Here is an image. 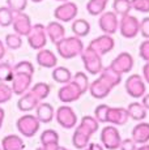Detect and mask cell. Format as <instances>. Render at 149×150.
I'll use <instances>...</instances> for the list:
<instances>
[{
	"mask_svg": "<svg viewBox=\"0 0 149 150\" xmlns=\"http://www.w3.org/2000/svg\"><path fill=\"white\" fill-rule=\"evenodd\" d=\"M98 128H99V123L96 117L84 116L73 132V136H72L73 146L80 150L87 148L90 141V137L98 131Z\"/></svg>",
	"mask_w": 149,
	"mask_h": 150,
	"instance_id": "6da1fadb",
	"label": "cell"
},
{
	"mask_svg": "<svg viewBox=\"0 0 149 150\" xmlns=\"http://www.w3.org/2000/svg\"><path fill=\"white\" fill-rule=\"evenodd\" d=\"M55 46L58 54L63 59H73V57L79 56L84 50V43H82L81 38L76 35L64 37Z\"/></svg>",
	"mask_w": 149,
	"mask_h": 150,
	"instance_id": "7a4b0ae2",
	"label": "cell"
},
{
	"mask_svg": "<svg viewBox=\"0 0 149 150\" xmlns=\"http://www.w3.org/2000/svg\"><path fill=\"white\" fill-rule=\"evenodd\" d=\"M81 55V60L82 64H84L85 69H87L88 73L90 74H99V72L104 68V64H102V56H99L97 52H94L93 50L88 46L87 48L84 47Z\"/></svg>",
	"mask_w": 149,
	"mask_h": 150,
	"instance_id": "3957f363",
	"label": "cell"
},
{
	"mask_svg": "<svg viewBox=\"0 0 149 150\" xmlns=\"http://www.w3.org/2000/svg\"><path fill=\"white\" fill-rule=\"evenodd\" d=\"M34 73L30 72H24V71H17L13 69V77H12V91L13 94L17 96H22L24 93H26L30 89L31 81H33Z\"/></svg>",
	"mask_w": 149,
	"mask_h": 150,
	"instance_id": "277c9868",
	"label": "cell"
},
{
	"mask_svg": "<svg viewBox=\"0 0 149 150\" xmlns=\"http://www.w3.org/2000/svg\"><path fill=\"white\" fill-rule=\"evenodd\" d=\"M17 129L24 137H33L35 136V133L39 131L41 127V122L37 119L35 115L31 114H25L21 117H18L16 123Z\"/></svg>",
	"mask_w": 149,
	"mask_h": 150,
	"instance_id": "5b68a950",
	"label": "cell"
},
{
	"mask_svg": "<svg viewBox=\"0 0 149 150\" xmlns=\"http://www.w3.org/2000/svg\"><path fill=\"white\" fill-rule=\"evenodd\" d=\"M119 31L122 37L127 39H132L140 31V21L132 14H124L119 20Z\"/></svg>",
	"mask_w": 149,
	"mask_h": 150,
	"instance_id": "8992f818",
	"label": "cell"
},
{
	"mask_svg": "<svg viewBox=\"0 0 149 150\" xmlns=\"http://www.w3.org/2000/svg\"><path fill=\"white\" fill-rule=\"evenodd\" d=\"M28 43L33 50H42L47 45V34H46V26L42 24L31 25V29L28 34Z\"/></svg>",
	"mask_w": 149,
	"mask_h": 150,
	"instance_id": "52a82bcc",
	"label": "cell"
},
{
	"mask_svg": "<svg viewBox=\"0 0 149 150\" xmlns=\"http://www.w3.org/2000/svg\"><path fill=\"white\" fill-rule=\"evenodd\" d=\"M120 141V132L115 125H106L101 132V142L102 146L107 150H116L119 149Z\"/></svg>",
	"mask_w": 149,
	"mask_h": 150,
	"instance_id": "ba28073f",
	"label": "cell"
},
{
	"mask_svg": "<svg viewBox=\"0 0 149 150\" xmlns=\"http://www.w3.org/2000/svg\"><path fill=\"white\" fill-rule=\"evenodd\" d=\"M82 90L80 89V86L77 85L74 81L71 80L70 82L64 83L62 88L59 89L58 91V98L60 102H63L64 105L67 103H72V102H76L77 99H80L82 96Z\"/></svg>",
	"mask_w": 149,
	"mask_h": 150,
	"instance_id": "9c48e42d",
	"label": "cell"
},
{
	"mask_svg": "<svg viewBox=\"0 0 149 150\" xmlns=\"http://www.w3.org/2000/svg\"><path fill=\"white\" fill-rule=\"evenodd\" d=\"M55 119L60 127H63L64 129H72L76 127L77 123V115L73 111L72 107L64 105L60 106L55 112Z\"/></svg>",
	"mask_w": 149,
	"mask_h": 150,
	"instance_id": "30bf717a",
	"label": "cell"
},
{
	"mask_svg": "<svg viewBox=\"0 0 149 150\" xmlns=\"http://www.w3.org/2000/svg\"><path fill=\"white\" fill-rule=\"evenodd\" d=\"M77 13H79V7L72 1H64L55 8L54 11V17L56 18V21L59 22H70L73 21L76 18Z\"/></svg>",
	"mask_w": 149,
	"mask_h": 150,
	"instance_id": "8fae6325",
	"label": "cell"
},
{
	"mask_svg": "<svg viewBox=\"0 0 149 150\" xmlns=\"http://www.w3.org/2000/svg\"><path fill=\"white\" fill-rule=\"evenodd\" d=\"M126 91L132 98H141L147 91L145 81L140 74H131L126 80Z\"/></svg>",
	"mask_w": 149,
	"mask_h": 150,
	"instance_id": "7c38bea8",
	"label": "cell"
},
{
	"mask_svg": "<svg viewBox=\"0 0 149 150\" xmlns=\"http://www.w3.org/2000/svg\"><path fill=\"white\" fill-rule=\"evenodd\" d=\"M98 26L104 31V34H109L113 35L118 31L119 28V18L113 11H107L99 14L98 18Z\"/></svg>",
	"mask_w": 149,
	"mask_h": 150,
	"instance_id": "4fadbf2b",
	"label": "cell"
},
{
	"mask_svg": "<svg viewBox=\"0 0 149 150\" xmlns=\"http://www.w3.org/2000/svg\"><path fill=\"white\" fill-rule=\"evenodd\" d=\"M89 47L94 52H97L99 56H104V55L109 54L110 51L114 50L115 47V42H114L113 37L109 35V34H102V35L94 38L93 41L89 43Z\"/></svg>",
	"mask_w": 149,
	"mask_h": 150,
	"instance_id": "5bb4252c",
	"label": "cell"
},
{
	"mask_svg": "<svg viewBox=\"0 0 149 150\" xmlns=\"http://www.w3.org/2000/svg\"><path fill=\"white\" fill-rule=\"evenodd\" d=\"M12 25H13V30L15 33H17L21 37H26L29 34L30 29H31V20L26 13L24 12H17L13 13V20H12Z\"/></svg>",
	"mask_w": 149,
	"mask_h": 150,
	"instance_id": "9a60e30c",
	"label": "cell"
},
{
	"mask_svg": "<svg viewBox=\"0 0 149 150\" xmlns=\"http://www.w3.org/2000/svg\"><path fill=\"white\" fill-rule=\"evenodd\" d=\"M110 67L116 71L118 73H128L130 71H132L133 68V57L131 54L128 52H120L115 59L111 62Z\"/></svg>",
	"mask_w": 149,
	"mask_h": 150,
	"instance_id": "2e32d148",
	"label": "cell"
},
{
	"mask_svg": "<svg viewBox=\"0 0 149 150\" xmlns=\"http://www.w3.org/2000/svg\"><path fill=\"white\" fill-rule=\"evenodd\" d=\"M128 111L124 107H110L109 106L107 114H106V123H110L111 125H124L128 122Z\"/></svg>",
	"mask_w": 149,
	"mask_h": 150,
	"instance_id": "e0dca14e",
	"label": "cell"
},
{
	"mask_svg": "<svg viewBox=\"0 0 149 150\" xmlns=\"http://www.w3.org/2000/svg\"><path fill=\"white\" fill-rule=\"evenodd\" d=\"M88 90L90 91L93 98H96V99H104V98H106L110 94V91L113 90V89H111L104 80L98 77V79L94 80L92 83H89V89H88Z\"/></svg>",
	"mask_w": 149,
	"mask_h": 150,
	"instance_id": "ac0fdd59",
	"label": "cell"
},
{
	"mask_svg": "<svg viewBox=\"0 0 149 150\" xmlns=\"http://www.w3.org/2000/svg\"><path fill=\"white\" fill-rule=\"evenodd\" d=\"M46 34L47 38L50 39L54 45H56L60 39H63L65 37V29L63 26L62 22L59 21H51L46 26Z\"/></svg>",
	"mask_w": 149,
	"mask_h": 150,
	"instance_id": "d6986e66",
	"label": "cell"
},
{
	"mask_svg": "<svg viewBox=\"0 0 149 150\" xmlns=\"http://www.w3.org/2000/svg\"><path fill=\"white\" fill-rule=\"evenodd\" d=\"M35 60L38 63V65L43 68H48L53 69L56 67L58 64V57L56 55L50 50H46V48H42V50H38V54L35 56Z\"/></svg>",
	"mask_w": 149,
	"mask_h": 150,
	"instance_id": "ffe728a7",
	"label": "cell"
},
{
	"mask_svg": "<svg viewBox=\"0 0 149 150\" xmlns=\"http://www.w3.org/2000/svg\"><path fill=\"white\" fill-rule=\"evenodd\" d=\"M39 105V100L34 97V94L30 90H28L26 93H24L20 97L18 102H17V107L20 111L22 112H29L33 111L34 108H37V106Z\"/></svg>",
	"mask_w": 149,
	"mask_h": 150,
	"instance_id": "44dd1931",
	"label": "cell"
},
{
	"mask_svg": "<svg viewBox=\"0 0 149 150\" xmlns=\"http://www.w3.org/2000/svg\"><path fill=\"white\" fill-rule=\"evenodd\" d=\"M132 140L136 144H147L149 142V123H139L132 128Z\"/></svg>",
	"mask_w": 149,
	"mask_h": 150,
	"instance_id": "7402d4cb",
	"label": "cell"
},
{
	"mask_svg": "<svg viewBox=\"0 0 149 150\" xmlns=\"http://www.w3.org/2000/svg\"><path fill=\"white\" fill-rule=\"evenodd\" d=\"M99 79H102L111 89H114L115 86H118L122 82V74L118 73L116 71H114L109 65L106 68H102V71L99 72Z\"/></svg>",
	"mask_w": 149,
	"mask_h": 150,
	"instance_id": "603a6c76",
	"label": "cell"
},
{
	"mask_svg": "<svg viewBox=\"0 0 149 150\" xmlns=\"http://www.w3.org/2000/svg\"><path fill=\"white\" fill-rule=\"evenodd\" d=\"M37 119L41 123H51L55 116V111L54 107L47 102H42L37 106V114H35Z\"/></svg>",
	"mask_w": 149,
	"mask_h": 150,
	"instance_id": "cb8c5ba5",
	"label": "cell"
},
{
	"mask_svg": "<svg viewBox=\"0 0 149 150\" xmlns=\"http://www.w3.org/2000/svg\"><path fill=\"white\" fill-rule=\"evenodd\" d=\"M1 150H24V140L18 134H8L1 141Z\"/></svg>",
	"mask_w": 149,
	"mask_h": 150,
	"instance_id": "d4e9b609",
	"label": "cell"
},
{
	"mask_svg": "<svg viewBox=\"0 0 149 150\" xmlns=\"http://www.w3.org/2000/svg\"><path fill=\"white\" fill-rule=\"evenodd\" d=\"M128 116L136 122H141L147 117V108L139 102H132L128 105Z\"/></svg>",
	"mask_w": 149,
	"mask_h": 150,
	"instance_id": "484cf974",
	"label": "cell"
},
{
	"mask_svg": "<svg viewBox=\"0 0 149 150\" xmlns=\"http://www.w3.org/2000/svg\"><path fill=\"white\" fill-rule=\"evenodd\" d=\"M72 31L76 37L84 38L90 33V24L84 18H74L72 22Z\"/></svg>",
	"mask_w": 149,
	"mask_h": 150,
	"instance_id": "4316f807",
	"label": "cell"
},
{
	"mask_svg": "<svg viewBox=\"0 0 149 150\" xmlns=\"http://www.w3.org/2000/svg\"><path fill=\"white\" fill-rule=\"evenodd\" d=\"M53 79L55 80L56 82L59 83H67L71 81V79H72V73H71V71L68 68L65 67H55L53 68Z\"/></svg>",
	"mask_w": 149,
	"mask_h": 150,
	"instance_id": "83f0119b",
	"label": "cell"
},
{
	"mask_svg": "<svg viewBox=\"0 0 149 150\" xmlns=\"http://www.w3.org/2000/svg\"><path fill=\"white\" fill-rule=\"evenodd\" d=\"M132 9L131 5V0H114L113 1V12L116 16H124L128 14Z\"/></svg>",
	"mask_w": 149,
	"mask_h": 150,
	"instance_id": "f1b7e54d",
	"label": "cell"
},
{
	"mask_svg": "<svg viewBox=\"0 0 149 150\" xmlns=\"http://www.w3.org/2000/svg\"><path fill=\"white\" fill-rule=\"evenodd\" d=\"M29 90L34 94V97L41 102V100L46 99V98L48 97V94H50V85L46 82H37Z\"/></svg>",
	"mask_w": 149,
	"mask_h": 150,
	"instance_id": "f546056e",
	"label": "cell"
},
{
	"mask_svg": "<svg viewBox=\"0 0 149 150\" xmlns=\"http://www.w3.org/2000/svg\"><path fill=\"white\" fill-rule=\"evenodd\" d=\"M107 3L104 0H89L87 4V11L92 16H99L101 13L105 12V8Z\"/></svg>",
	"mask_w": 149,
	"mask_h": 150,
	"instance_id": "4dcf8cb0",
	"label": "cell"
},
{
	"mask_svg": "<svg viewBox=\"0 0 149 150\" xmlns=\"http://www.w3.org/2000/svg\"><path fill=\"white\" fill-rule=\"evenodd\" d=\"M5 47H8L9 50H18L22 46V37L18 35L17 33H11L5 35L4 39Z\"/></svg>",
	"mask_w": 149,
	"mask_h": 150,
	"instance_id": "1f68e13d",
	"label": "cell"
},
{
	"mask_svg": "<svg viewBox=\"0 0 149 150\" xmlns=\"http://www.w3.org/2000/svg\"><path fill=\"white\" fill-rule=\"evenodd\" d=\"M41 144H59V133L55 129H46L41 133Z\"/></svg>",
	"mask_w": 149,
	"mask_h": 150,
	"instance_id": "d6a6232c",
	"label": "cell"
},
{
	"mask_svg": "<svg viewBox=\"0 0 149 150\" xmlns=\"http://www.w3.org/2000/svg\"><path fill=\"white\" fill-rule=\"evenodd\" d=\"M13 77V67L8 62L0 63V82H11Z\"/></svg>",
	"mask_w": 149,
	"mask_h": 150,
	"instance_id": "836d02e7",
	"label": "cell"
},
{
	"mask_svg": "<svg viewBox=\"0 0 149 150\" xmlns=\"http://www.w3.org/2000/svg\"><path fill=\"white\" fill-rule=\"evenodd\" d=\"M13 20V12L8 7H1L0 8V26L8 28L12 25Z\"/></svg>",
	"mask_w": 149,
	"mask_h": 150,
	"instance_id": "e575fe53",
	"label": "cell"
},
{
	"mask_svg": "<svg viewBox=\"0 0 149 150\" xmlns=\"http://www.w3.org/2000/svg\"><path fill=\"white\" fill-rule=\"evenodd\" d=\"M72 81H74L77 85L80 86V89L82 90V93H87L88 89H89V80H88L87 74L84 72H77L76 74L72 76Z\"/></svg>",
	"mask_w": 149,
	"mask_h": 150,
	"instance_id": "d590c367",
	"label": "cell"
},
{
	"mask_svg": "<svg viewBox=\"0 0 149 150\" xmlns=\"http://www.w3.org/2000/svg\"><path fill=\"white\" fill-rule=\"evenodd\" d=\"M12 96H13L12 88L7 82H0V105L9 102Z\"/></svg>",
	"mask_w": 149,
	"mask_h": 150,
	"instance_id": "8d00e7d4",
	"label": "cell"
},
{
	"mask_svg": "<svg viewBox=\"0 0 149 150\" xmlns=\"http://www.w3.org/2000/svg\"><path fill=\"white\" fill-rule=\"evenodd\" d=\"M7 7L13 13L24 12L25 8L28 7V0H7Z\"/></svg>",
	"mask_w": 149,
	"mask_h": 150,
	"instance_id": "74e56055",
	"label": "cell"
},
{
	"mask_svg": "<svg viewBox=\"0 0 149 150\" xmlns=\"http://www.w3.org/2000/svg\"><path fill=\"white\" fill-rule=\"evenodd\" d=\"M132 9L141 13H149V0H131Z\"/></svg>",
	"mask_w": 149,
	"mask_h": 150,
	"instance_id": "f35d334b",
	"label": "cell"
},
{
	"mask_svg": "<svg viewBox=\"0 0 149 150\" xmlns=\"http://www.w3.org/2000/svg\"><path fill=\"white\" fill-rule=\"evenodd\" d=\"M109 106L107 105H99L94 110V117L98 120V123H106V114H107Z\"/></svg>",
	"mask_w": 149,
	"mask_h": 150,
	"instance_id": "ab89813d",
	"label": "cell"
},
{
	"mask_svg": "<svg viewBox=\"0 0 149 150\" xmlns=\"http://www.w3.org/2000/svg\"><path fill=\"white\" fill-rule=\"evenodd\" d=\"M139 55L145 63H149V39H145L141 42L139 47Z\"/></svg>",
	"mask_w": 149,
	"mask_h": 150,
	"instance_id": "60d3db41",
	"label": "cell"
},
{
	"mask_svg": "<svg viewBox=\"0 0 149 150\" xmlns=\"http://www.w3.org/2000/svg\"><path fill=\"white\" fill-rule=\"evenodd\" d=\"M140 34L144 37L145 39H149V17H144L140 21Z\"/></svg>",
	"mask_w": 149,
	"mask_h": 150,
	"instance_id": "b9f144b4",
	"label": "cell"
},
{
	"mask_svg": "<svg viewBox=\"0 0 149 150\" xmlns=\"http://www.w3.org/2000/svg\"><path fill=\"white\" fill-rule=\"evenodd\" d=\"M136 142L132 138H124V140L120 141L119 150H136Z\"/></svg>",
	"mask_w": 149,
	"mask_h": 150,
	"instance_id": "7bdbcfd3",
	"label": "cell"
},
{
	"mask_svg": "<svg viewBox=\"0 0 149 150\" xmlns=\"http://www.w3.org/2000/svg\"><path fill=\"white\" fill-rule=\"evenodd\" d=\"M59 148H60L59 144H47V145L39 146L35 150H59Z\"/></svg>",
	"mask_w": 149,
	"mask_h": 150,
	"instance_id": "ee69618b",
	"label": "cell"
},
{
	"mask_svg": "<svg viewBox=\"0 0 149 150\" xmlns=\"http://www.w3.org/2000/svg\"><path fill=\"white\" fill-rule=\"evenodd\" d=\"M82 150H105V148L99 144H88L87 148H84Z\"/></svg>",
	"mask_w": 149,
	"mask_h": 150,
	"instance_id": "f6af8a7d",
	"label": "cell"
},
{
	"mask_svg": "<svg viewBox=\"0 0 149 150\" xmlns=\"http://www.w3.org/2000/svg\"><path fill=\"white\" fill-rule=\"evenodd\" d=\"M143 77H144V81L149 83V63H145V65L143 67Z\"/></svg>",
	"mask_w": 149,
	"mask_h": 150,
	"instance_id": "bcb514c9",
	"label": "cell"
},
{
	"mask_svg": "<svg viewBox=\"0 0 149 150\" xmlns=\"http://www.w3.org/2000/svg\"><path fill=\"white\" fill-rule=\"evenodd\" d=\"M5 54H7V47H5V45L3 43V41H0V60H3Z\"/></svg>",
	"mask_w": 149,
	"mask_h": 150,
	"instance_id": "7dc6e473",
	"label": "cell"
},
{
	"mask_svg": "<svg viewBox=\"0 0 149 150\" xmlns=\"http://www.w3.org/2000/svg\"><path fill=\"white\" fill-rule=\"evenodd\" d=\"M143 100H141V105L144 106L147 110H149V94H144V96L141 97Z\"/></svg>",
	"mask_w": 149,
	"mask_h": 150,
	"instance_id": "c3c4849f",
	"label": "cell"
},
{
	"mask_svg": "<svg viewBox=\"0 0 149 150\" xmlns=\"http://www.w3.org/2000/svg\"><path fill=\"white\" fill-rule=\"evenodd\" d=\"M4 117H5V111L0 107V129L3 127V122H4Z\"/></svg>",
	"mask_w": 149,
	"mask_h": 150,
	"instance_id": "681fc988",
	"label": "cell"
},
{
	"mask_svg": "<svg viewBox=\"0 0 149 150\" xmlns=\"http://www.w3.org/2000/svg\"><path fill=\"white\" fill-rule=\"evenodd\" d=\"M136 150H149V144H143L141 146L136 148Z\"/></svg>",
	"mask_w": 149,
	"mask_h": 150,
	"instance_id": "f907efd6",
	"label": "cell"
},
{
	"mask_svg": "<svg viewBox=\"0 0 149 150\" xmlns=\"http://www.w3.org/2000/svg\"><path fill=\"white\" fill-rule=\"evenodd\" d=\"M31 1H33V3H42L43 0H31Z\"/></svg>",
	"mask_w": 149,
	"mask_h": 150,
	"instance_id": "816d5d0a",
	"label": "cell"
},
{
	"mask_svg": "<svg viewBox=\"0 0 149 150\" xmlns=\"http://www.w3.org/2000/svg\"><path fill=\"white\" fill-rule=\"evenodd\" d=\"M59 150H70V149H67V148H62V146H60Z\"/></svg>",
	"mask_w": 149,
	"mask_h": 150,
	"instance_id": "f5cc1de1",
	"label": "cell"
},
{
	"mask_svg": "<svg viewBox=\"0 0 149 150\" xmlns=\"http://www.w3.org/2000/svg\"><path fill=\"white\" fill-rule=\"evenodd\" d=\"M56 1H62V3H64V1H68V0H56Z\"/></svg>",
	"mask_w": 149,
	"mask_h": 150,
	"instance_id": "db71d44e",
	"label": "cell"
},
{
	"mask_svg": "<svg viewBox=\"0 0 149 150\" xmlns=\"http://www.w3.org/2000/svg\"><path fill=\"white\" fill-rule=\"evenodd\" d=\"M104 1H106V3H107V1H109V0H104Z\"/></svg>",
	"mask_w": 149,
	"mask_h": 150,
	"instance_id": "11a10c76",
	"label": "cell"
},
{
	"mask_svg": "<svg viewBox=\"0 0 149 150\" xmlns=\"http://www.w3.org/2000/svg\"><path fill=\"white\" fill-rule=\"evenodd\" d=\"M0 150H1V146H0Z\"/></svg>",
	"mask_w": 149,
	"mask_h": 150,
	"instance_id": "9f6ffc18",
	"label": "cell"
},
{
	"mask_svg": "<svg viewBox=\"0 0 149 150\" xmlns=\"http://www.w3.org/2000/svg\"><path fill=\"white\" fill-rule=\"evenodd\" d=\"M24 150H25V149H24Z\"/></svg>",
	"mask_w": 149,
	"mask_h": 150,
	"instance_id": "6f0895ef",
	"label": "cell"
}]
</instances>
